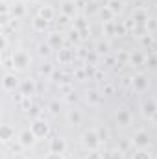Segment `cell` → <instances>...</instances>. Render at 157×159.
<instances>
[{"label": "cell", "instance_id": "6da1fadb", "mask_svg": "<svg viewBox=\"0 0 157 159\" xmlns=\"http://www.w3.org/2000/svg\"><path fill=\"white\" fill-rule=\"evenodd\" d=\"M81 144H83V148L89 150V152H96V150H98V146L102 144V141H100V137H98L96 128L85 129V131L81 133Z\"/></svg>", "mask_w": 157, "mask_h": 159}, {"label": "cell", "instance_id": "7a4b0ae2", "mask_svg": "<svg viewBox=\"0 0 157 159\" xmlns=\"http://www.w3.org/2000/svg\"><path fill=\"white\" fill-rule=\"evenodd\" d=\"M30 61H32V57H30V54H28L26 50H15V52L11 54V67H13L15 70H24V69H28Z\"/></svg>", "mask_w": 157, "mask_h": 159}, {"label": "cell", "instance_id": "3957f363", "mask_svg": "<svg viewBox=\"0 0 157 159\" xmlns=\"http://www.w3.org/2000/svg\"><path fill=\"white\" fill-rule=\"evenodd\" d=\"M131 144H133L135 150H148V146H150V133L146 129L135 131V135L131 137Z\"/></svg>", "mask_w": 157, "mask_h": 159}, {"label": "cell", "instance_id": "277c9868", "mask_svg": "<svg viewBox=\"0 0 157 159\" xmlns=\"http://www.w3.org/2000/svg\"><path fill=\"white\" fill-rule=\"evenodd\" d=\"M30 129L34 131V135L37 137V139H46L48 135H50V126H48V122L43 119H35L32 122V126H30Z\"/></svg>", "mask_w": 157, "mask_h": 159}, {"label": "cell", "instance_id": "5b68a950", "mask_svg": "<svg viewBox=\"0 0 157 159\" xmlns=\"http://www.w3.org/2000/svg\"><path fill=\"white\" fill-rule=\"evenodd\" d=\"M35 143H37V137L34 135L32 129H22V131L19 133V144H20L22 148H32Z\"/></svg>", "mask_w": 157, "mask_h": 159}, {"label": "cell", "instance_id": "8992f818", "mask_svg": "<svg viewBox=\"0 0 157 159\" xmlns=\"http://www.w3.org/2000/svg\"><path fill=\"white\" fill-rule=\"evenodd\" d=\"M131 85H133V89L137 91V93H144V91H148V87H150V80L146 74H135L133 80H131Z\"/></svg>", "mask_w": 157, "mask_h": 159}, {"label": "cell", "instance_id": "52a82bcc", "mask_svg": "<svg viewBox=\"0 0 157 159\" xmlns=\"http://www.w3.org/2000/svg\"><path fill=\"white\" fill-rule=\"evenodd\" d=\"M141 113L146 119H155L157 117V102L155 100H144L141 104Z\"/></svg>", "mask_w": 157, "mask_h": 159}, {"label": "cell", "instance_id": "ba28073f", "mask_svg": "<svg viewBox=\"0 0 157 159\" xmlns=\"http://www.w3.org/2000/svg\"><path fill=\"white\" fill-rule=\"evenodd\" d=\"M59 11H61V15H65L69 19H76V4L72 0H63L59 4Z\"/></svg>", "mask_w": 157, "mask_h": 159}, {"label": "cell", "instance_id": "9c48e42d", "mask_svg": "<svg viewBox=\"0 0 157 159\" xmlns=\"http://www.w3.org/2000/svg\"><path fill=\"white\" fill-rule=\"evenodd\" d=\"M48 150H50V152H56V154H65V150H67L65 139H61V137H52L50 143H48Z\"/></svg>", "mask_w": 157, "mask_h": 159}, {"label": "cell", "instance_id": "30bf717a", "mask_svg": "<svg viewBox=\"0 0 157 159\" xmlns=\"http://www.w3.org/2000/svg\"><path fill=\"white\" fill-rule=\"evenodd\" d=\"M2 87H4V91L13 93L17 87H20V81H19V78L15 74H6L4 80H2Z\"/></svg>", "mask_w": 157, "mask_h": 159}, {"label": "cell", "instance_id": "8fae6325", "mask_svg": "<svg viewBox=\"0 0 157 159\" xmlns=\"http://www.w3.org/2000/svg\"><path fill=\"white\" fill-rule=\"evenodd\" d=\"M131 113H129V109H118L117 113V124L118 126H122V128H126V126H129L131 124Z\"/></svg>", "mask_w": 157, "mask_h": 159}, {"label": "cell", "instance_id": "7c38bea8", "mask_svg": "<svg viewBox=\"0 0 157 159\" xmlns=\"http://www.w3.org/2000/svg\"><path fill=\"white\" fill-rule=\"evenodd\" d=\"M46 43L52 46V50H61V48H63V35H61V34H57V32H54V34H50V35H48Z\"/></svg>", "mask_w": 157, "mask_h": 159}, {"label": "cell", "instance_id": "4fadbf2b", "mask_svg": "<svg viewBox=\"0 0 157 159\" xmlns=\"http://www.w3.org/2000/svg\"><path fill=\"white\" fill-rule=\"evenodd\" d=\"M67 120H69V124L78 126V124H81V120H83V113L79 109H76V107H72V109L67 111Z\"/></svg>", "mask_w": 157, "mask_h": 159}, {"label": "cell", "instance_id": "5bb4252c", "mask_svg": "<svg viewBox=\"0 0 157 159\" xmlns=\"http://www.w3.org/2000/svg\"><path fill=\"white\" fill-rule=\"evenodd\" d=\"M0 139H2V143H9L11 139H15V128L9 124H4L0 128Z\"/></svg>", "mask_w": 157, "mask_h": 159}, {"label": "cell", "instance_id": "9a60e30c", "mask_svg": "<svg viewBox=\"0 0 157 159\" xmlns=\"http://www.w3.org/2000/svg\"><path fill=\"white\" fill-rule=\"evenodd\" d=\"M74 30H78L81 35H87L89 34V20L85 17H76L74 19Z\"/></svg>", "mask_w": 157, "mask_h": 159}, {"label": "cell", "instance_id": "2e32d148", "mask_svg": "<svg viewBox=\"0 0 157 159\" xmlns=\"http://www.w3.org/2000/svg\"><path fill=\"white\" fill-rule=\"evenodd\" d=\"M37 15L43 17L44 20H52V19L56 17V9H54L52 6H48V4H43L39 7V11H37Z\"/></svg>", "mask_w": 157, "mask_h": 159}, {"label": "cell", "instance_id": "e0dca14e", "mask_svg": "<svg viewBox=\"0 0 157 159\" xmlns=\"http://www.w3.org/2000/svg\"><path fill=\"white\" fill-rule=\"evenodd\" d=\"M48 22H50V20H44L43 17H39V15H37V17H34V20H32V28H34L35 32L43 34V32L48 28Z\"/></svg>", "mask_w": 157, "mask_h": 159}, {"label": "cell", "instance_id": "ac0fdd59", "mask_svg": "<svg viewBox=\"0 0 157 159\" xmlns=\"http://www.w3.org/2000/svg\"><path fill=\"white\" fill-rule=\"evenodd\" d=\"M98 17H100V20H102V22H111V20H115V17H117V15H115L107 6H104L102 9H98Z\"/></svg>", "mask_w": 157, "mask_h": 159}, {"label": "cell", "instance_id": "d6986e66", "mask_svg": "<svg viewBox=\"0 0 157 159\" xmlns=\"http://www.w3.org/2000/svg\"><path fill=\"white\" fill-rule=\"evenodd\" d=\"M146 59H148V56H146L144 52H133V54L129 56V61H131L133 65H144Z\"/></svg>", "mask_w": 157, "mask_h": 159}, {"label": "cell", "instance_id": "ffe728a7", "mask_svg": "<svg viewBox=\"0 0 157 159\" xmlns=\"http://www.w3.org/2000/svg\"><path fill=\"white\" fill-rule=\"evenodd\" d=\"M20 91H22V94L28 98L30 94H34V91H35V85H34V81L32 80H24L22 83H20Z\"/></svg>", "mask_w": 157, "mask_h": 159}, {"label": "cell", "instance_id": "44dd1931", "mask_svg": "<svg viewBox=\"0 0 157 159\" xmlns=\"http://www.w3.org/2000/svg\"><path fill=\"white\" fill-rule=\"evenodd\" d=\"M107 7H109L115 15H118V13H122V9H124V2H122V0H109V2H107Z\"/></svg>", "mask_w": 157, "mask_h": 159}, {"label": "cell", "instance_id": "7402d4cb", "mask_svg": "<svg viewBox=\"0 0 157 159\" xmlns=\"http://www.w3.org/2000/svg\"><path fill=\"white\" fill-rule=\"evenodd\" d=\"M57 59H59V63H69L70 59H72V52L70 50H65V48H61L59 50V54H57Z\"/></svg>", "mask_w": 157, "mask_h": 159}, {"label": "cell", "instance_id": "603a6c76", "mask_svg": "<svg viewBox=\"0 0 157 159\" xmlns=\"http://www.w3.org/2000/svg\"><path fill=\"white\" fill-rule=\"evenodd\" d=\"M87 102H89V104H92V106H96V104H100V102H102V94H100L98 91H91V93L87 94Z\"/></svg>", "mask_w": 157, "mask_h": 159}, {"label": "cell", "instance_id": "cb8c5ba5", "mask_svg": "<svg viewBox=\"0 0 157 159\" xmlns=\"http://www.w3.org/2000/svg\"><path fill=\"white\" fill-rule=\"evenodd\" d=\"M104 32H105L107 35H117V20L104 22Z\"/></svg>", "mask_w": 157, "mask_h": 159}, {"label": "cell", "instance_id": "d4e9b609", "mask_svg": "<svg viewBox=\"0 0 157 159\" xmlns=\"http://www.w3.org/2000/svg\"><path fill=\"white\" fill-rule=\"evenodd\" d=\"M96 52H98V54H107V52H109V43H107V41L96 43Z\"/></svg>", "mask_w": 157, "mask_h": 159}, {"label": "cell", "instance_id": "484cf974", "mask_svg": "<svg viewBox=\"0 0 157 159\" xmlns=\"http://www.w3.org/2000/svg\"><path fill=\"white\" fill-rule=\"evenodd\" d=\"M24 13H26L24 6H22V4H15V7H13V15H15V19H20V17H24Z\"/></svg>", "mask_w": 157, "mask_h": 159}, {"label": "cell", "instance_id": "4316f807", "mask_svg": "<svg viewBox=\"0 0 157 159\" xmlns=\"http://www.w3.org/2000/svg\"><path fill=\"white\" fill-rule=\"evenodd\" d=\"M141 44H142V46H148V48L154 44V37L150 35V32L144 34V35H141Z\"/></svg>", "mask_w": 157, "mask_h": 159}, {"label": "cell", "instance_id": "83f0119b", "mask_svg": "<svg viewBox=\"0 0 157 159\" xmlns=\"http://www.w3.org/2000/svg\"><path fill=\"white\" fill-rule=\"evenodd\" d=\"M133 159H152V156L146 150H135L133 152Z\"/></svg>", "mask_w": 157, "mask_h": 159}, {"label": "cell", "instance_id": "f1b7e54d", "mask_svg": "<svg viewBox=\"0 0 157 159\" xmlns=\"http://www.w3.org/2000/svg\"><path fill=\"white\" fill-rule=\"evenodd\" d=\"M50 50H52V46H50L48 43L39 44V54H41V56H50Z\"/></svg>", "mask_w": 157, "mask_h": 159}, {"label": "cell", "instance_id": "f546056e", "mask_svg": "<svg viewBox=\"0 0 157 159\" xmlns=\"http://www.w3.org/2000/svg\"><path fill=\"white\" fill-rule=\"evenodd\" d=\"M96 131H98V137H100V141H102V143L109 139V133H107V129H105V128H102V126H100V128H96Z\"/></svg>", "mask_w": 157, "mask_h": 159}, {"label": "cell", "instance_id": "4dcf8cb0", "mask_svg": "<svg viewBox=\"0 0 157 159\" xmlns=\"http://www.w3.org/2000/svg\"><path fill=\"white\" fill-rule=\"evenodd\" d=\"M59 102H50V106H48V111L52 113V115H59Z\"/></svg>", "mask_w": 157, "mask_h": 159}, {"label": "cell", "instance_id": "1f68e13d", "mask_svg": "<svg viewBox=\"0 0 157 159\" xmlns=\"http://www.w3.org/2000/svg\"><path fill=\"white\" fill-rule=\"evenodd\" d=\"M44 159H65L63 154H56V152H50V154H46Z\"/></svg>", "mask_w": 157, "mask_h": 159}, {"label": "cell", "instance_id": "d6a6232c", "mask_svg": "<svg viewBox=\"0 0 157 159\" xmlns=\"http://www.w3.org/2000/svg\"><path fill=\"white\" fill-rule=\"evenodd\" d=\"M79 35H81V34H79L78 30H70V41H72V43H78Z\"/></svg>", "mask_w": 157, "mask_h": 159}, {"label": "cell", "instance_id": "836d02e7", "mask_svg": "<svg viewBox=\"0 0 157 159\" xmlns=\"http://www.w3.org/2000/svg\"><path fill=\"white\" fill-rule=\"evenodd\" d=\"M39 70H41V74H52V67L50 65H43Z\"/></svg>", "mask_w": 157, "mask_h": 159}, {"label": "cell", "instance_id": "e575fe53", "mask_svg": "<svg viewBox=\"0 0 157 159\" xmlns=\"http://www.w3.org/2000/svg\"><path fill=\"white\" fill-rule=\"evenodd\" d=\"M146 63H148L150 67H157V57H148V59H146Z\"/></svg>", "mask_w": 157, "mask_h": 159}, {"label": "cell", "instance_id": "d590c367", "mask_svg": "<svg viewBox=\"0 0 157 159\" xmlns=\"http://www.w3.org/2000/svg\"><path fill=\"white\" fill-rule=\"evenodd\" d=\"M122 2H128V0H122Z\"/></svg>", "mask_w": 157, "mask_h": 159}]
</instances>
